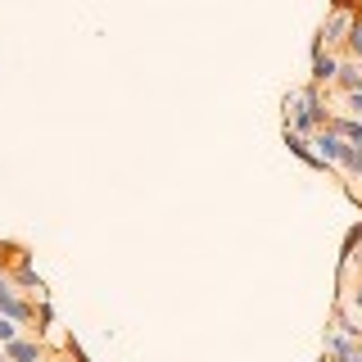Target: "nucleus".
Returning <instances> with one entry per match:
<instances>
[{"instance_id":"obj_4","label":"nucleus","mask_w":362,"mask_h":362,"mask_svg":"<svg viewBox=\"0 0 362 362\" xmlns=\"http://www.w3.org/2000/svg\"><path fill=\"white\" fill-rule=\"evenodd\" d=\"M313 145H317V154H322L326 163H339V158H344V150H349V141H344V136H335L331 127L317 132V136H313Z\"/></svg>"},{"instance_id":"obj_13","label":"nucleus","mask_w":362,"mask_h":362,"mask_svg":"<svg viewBox=\"0 0 362 362\" xmlns=\"http://www.w3.org/2000/svg\"><path fill=\"white\" fill-rule=\"evenodd\" d=\"M339 14H362V0H331Z\"/></svg>"},{"instance_id":"obj_8","label":"nucleus","mask_w":362,"mask_h":362,"mask_svg":"<svg viewBox=\"0 0 362 362\" xmlns=\"http://www.w3.org/2000/svg\"><path fill=\"white\" fill-rule=\"evenodd\" d=\"M335 82L344 86V95L349 90H362V64L358 59H349V64H339V73H335Z\"/></svg>"},{"instance_id":"obj_3","label":"nucleus","mask_w":362,"mask_h":362,"mask_svg":"<svg viewBox=\"0 0 362 362\" xmlns=\"http://www.w3.org/2000/svg\"><path fill=\"white\" fill-rule=\"evenodd\" d=\"M286 145H290V154H294V158H303L308 168H317V173H326V168H331V163H326V158L317 154V150H308L313 141H303V136L294 132V127H286Z\"/></svg>"},{"instance_id":"obj_2","label":"nucleus","mask_w":362,"mask_h":362,"mask_svg":"<svg viewBox=\"0 0 362 362\" xmlns=\"http://www.w3.org/2000/svg\"><path fill=\"white\" fill-rule=\"evenodd\" d=\"M0 349H5V362H41L45 358V344H41V339H9V344H0Z\"/></svg>"},{"instance_id":"obj_1","label":"nucleus","mask_w":362,"mask_h":362,"mask_svg":"<svg viewBox=\"0 0 362 362\" xmlns=\"http://www.w3.org/2000/svg\"><path fill=\"white\" fill-rule=\"evenodd\" d=\"M286 109H290V118H294V132H299V136H308V132H322L326 122H331V109L322 105L317 86L299 90V95H290V100H286Z\"/></svg>"},{"instance_id":"obj_15","label":"nucleus","mask_w":362,"mask_h":362,"mask_svg":"<svg viewBox=\"0 0 362 362\" xmlns=\"http://www.w3.org/2000/svg\"><path fill=\"white\" fill-rule=\"evenodd\" d=\"M68 354H73V362H90V358L82 354V344H73V339H68Z\"/></svg>"},{"instance_id":"obj_5","label":"nucleus","mask_w":362,"mask_h":362,"mask_svg":"<svg viewBox=\"0 0 362 362\" xmlns=\"http://www.w3.org/2000/svg\"><path fill=\"white\" fill-rule=\"evenodd\" d=\"M0 313H5L9 322H18V326H28V322H32V308H28V303H23L18 294L5 286V281H0Z\"/></svg>"},{"instance_id":"obj_7","label":"nucleus","mask_w":362,"mask_h":362,"mask_svg":"<svg viewBox=\"0 0 362 362\" xmlns=\"http://www.w3.org/2000/svg\"><path fill=\"white\" fill-rule=\"evenodd\" d=\"M335 73H339V59H335V54H326V50H313V86H322V82H335Z\"/></svg>"},{"instance_id":"obj_6","label":"nucleus","mask_w":362,"mask_h":362,"mask_svg":"<svg viewBox=\"0 0 362 362\" xmlns=\"http://www.w3.org/2000/svg\"><path fill=\"white\" fill-rule=\"evenodd\" d=\"M349 23H354V14H339V9H335V14L322 23V32H317V41H313V45H335V41H344Z\"/></svg>"},{"instance_id":"obj_11","label":"nucleus","mask_w":362,"mask_h":362,"mask_svg":"<svg viewBox=\"0 0 362 362\" xmlns=\"http://www.w3.org/2000/svg\"><path fill=\"white\" fill-rule=\"evenodd\" d=\"M339 163H344V173L354 177V181L362 177V150H358V145H349V150H344V158H339Z\"/></svg>"},{"instance_id":"obj_10","label":"nucleus","mask_w":362,"mask_h":362,"mask_svg":"<svg viewBox=\"0 0 362 362\" xmlns=\"http://www.w3.org/2000/svg\"><path fill=\"white\" fill-rule=\"evenodd\" d=\"M14 281H18L23 290H41V276H37V272H32V263H28V254L18 258V272H14Z\"/></svg>"},{"instance_id":"obj_16","label":"nucleus","mask_w":362,"mask_h":362,"mask_svg":"<svg viewBox=\"0 0 362 362\" xmlns=\"http://www.w3.org/2000/svg\"><path fill=\"white\" fill-rule=\"evenodd\" d=\"M354 308H362V276H358V286H354Z\"/></svg>"},{"instance_id":"obj_12","label":"nucleus","mask_w":362,"mask_h":362,"mask_svg":"<svg viewBox=\"0 0 362 362\" xmlns=\"http://www.w3.org/2000/svg\"><path fill=\"white\" fill-rule=\"evenodd\" d=\"M9 339H18V322H9V317L0 313V344H9Z\"/></svg>"},{"instance_id":"obj_9","label":"nucleus","mask_w":362,"mask_h":362,"mask_svg":"<svg viewBox=\"0 0 362 362\" xmlns=\"http://www.w3.org/2000/svg\"><path fill=\"white\" fill-rule=\"evenodd\" d=\"M344 45H349V54L362 64V14H354V23H349V32H344Z\"/></svg>"},{"instance_id":"obj_14","label":"nucleus","mask_w":362,"mask_h":362,"mask_svg":"<svg viewBox=\"0 0 362 362\" xmlns=\"http://www.w3.org/2000/svg\"><path fill=\"white\" fill-rule=\"evenodd\" d=\"M349 109H354L358 118H362V90H349Z\"/></svg>"}]
</instances>
